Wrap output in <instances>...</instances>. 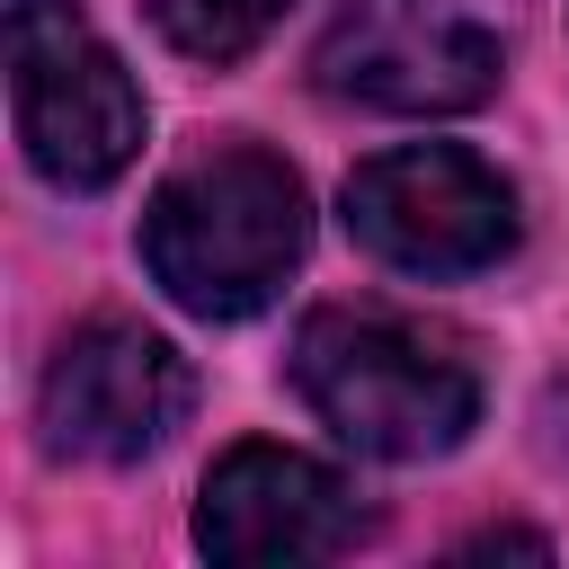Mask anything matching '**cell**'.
Returning a JSON list of instances; mask_svg holds the SVG:
<instances>
[{
	"mask_svg": "<svg viewBox=\"0 0 569 569\" xmlns=\"http://www.w3.org/2000/svg\"><path fill=\"white\" fill-rule=\"evenodd\" d=\"M302 409L373 453V462H436L480 427V356L462 329L391 302H320L284 356Z\"/></svg>",
	"mask_w": 569,
	"mask_h": 569,
	"instance_id": "6da1fadb",
	"label": "cell"
},
{
	"mask_svg": "<svg viewBox=\"0 0 569 569\" xmlns=\"http://www.w3.org/2000/svg\"><path fill=\"white\" fill-rule=\"evenodd\" d=\"M133 249L187 320H249L302 267L311 196L267 142H213L151 187Z\"/></svg>",
	"mask_w": 569,
	"mask_h": 569,
	"instance_id": "7a4b0ae2",
	"label": "cell"
},
{
	"mask_svg": "<svg viewBox=\"0 0 569 569\" xmlns=\"http://www.w3.org/2000/svg\"><path fill=\"white\" fill-rule=\"evenodd\" d=\"M9 27V124L44 187L98 196L142 160L151 107L80 0H0Z\"/></svg>",
	"mask_w": 569,
	"mask_h": 569,
	"instance_id": "3957f363",
	"label": "cell"
},
{
	"mask_svg": "<svg viewBox=\"0 0 569 569\" xmlns=\"http://www.w3.org/2000/svg\"><path fill=\"white\" fill-rule=\"evenodd\" d=\"M338 213H347V240L365 258L427 276V284L480 276L525 240L516 187L471 142H391V151L356 160L338 187Z\"/></svg>",
	"mask_w": 569,
	"mask_h": 569,
	"instance_id": "277c9868",
	"label": "cell"
},
{
	"mask_svg": "<svg viewBox=\"0 0 569 569\" xmlns=\"http://www.w3.org/2000/svg\"><path fill=\"white\" fill-rule=\"evenodd\" d=\"M498 71V27L471 0H338L311 44V89L365 116H471Z\"/></svg>",
	"mask_w": 569,
	"mask_h": 569,
	"instance_id": "5b68a950",
	"label": "cell"
},
{
	"mask_svg": "<svg viewBox=\"0 0 569 569\" xmlns=\"http://www.w3.org/2000/svg\"><path fill=\"white\" fill-rule=\"evenodd\" d=\"M187 409H196V365L124 311H89L53 347L44 391H36L44 453L53 462H107V471L160 453L187 427Z\"/></svg>",
	"mask_w": 569,
	"mask_h": 569,
	"instance_id": "8992f818",
	"label": "cell"
},
{
	"mask_svg": "<svg viewBox=\"0 0 569 569\" xmlns=\"http://www.w3.org/2000/svg\"><path fill=\"white\" fill-rule=\"evenodd\" d=\"M373 533V507L347 489V471L293 453V445H231L196 489V551L222 569H276V560H338Z\"/></svg>",
	"mask_w": 569,
	"mask_h": 569,
	"instance_id": "52a82bcc",
	"label": "cell"
},
{
	"mask_svg": "<svg viewBox=\"0 0 569 569\" xmlns=\"http://www.w3.org/2000/svg\"><path fill=\"white\" fill-rule=\"evenodd\" d=\"M151 9V27H160V44L169 53H187V62H240V53H258L267 44V27L293 9V0H142Z\"/></svg>",
	"mask_w": 569,
	"mask_h": 569,
	"instance_id": "ba28073f",
	"label": "cell"
},
{
	"mask_svg": "<svg viewBox=\"0 0 569 569\" xmlns=\"http://www.w3.org/2000/svg\"><path fill=\"white\" fill-rule=\"evenodd\" d=\"M533 453L569 480V356L551 365V382H542V400H533Z\"/></svg>",
	"mask_w": 569,
	"mask_h": 569,
	"instance_id": "9c48e42d",
	"label": "cell"
},
{
	"mask_svg": "<svg viewBox=\"0 0 569 569\" xmlns=\"http://www.w3.org/2000/svg\"><path fill=\"white\" fill-rule=\"evenodd\" d=\"M471 551H525V560H542L551 542H542V533H516V525H489V533H471V542H462V560H471Z\"/></svg>",
	"mask_w": 569,
	"mask_h": 569,
	"instance_id": "30bf717a",
	"label": "cell"
}]
</instances>
